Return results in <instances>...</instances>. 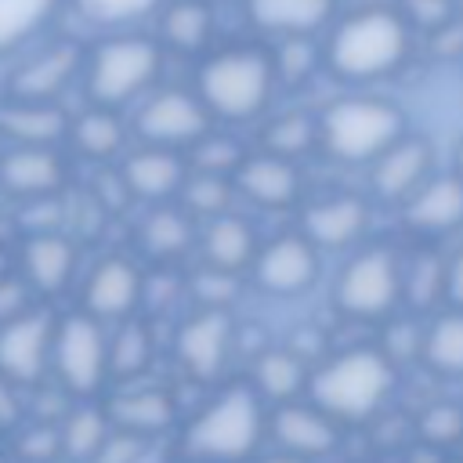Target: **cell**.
<instances>
[{"mask_svg": "<svg viewBox=\"0 0 463 463\" xmlns=\"http://www.w3.org/2000/svg\"><path fill=\"white\" fill-rule=\"evenodd\" d=\"M412 51V25L398 7H358L333 18L322 47L326 69L347 83H373L405 65Z\"/></svg>", "mask_w": 463, "mask_h": 463, "instance_id": "6da1fadb", "label": "cell"}, {"mask_svg": "<svg viewBox=\"0 0 463 463\" xmlns=\"http://www.w3.org/2000/svg\"><path fill=\"white\" fill-rule=\"evenodd\" d=\"M279 87L275 51L260 43H232L203 58L195 72V94L206 101L213 119L246 123L257 119Z\"/></svg>", "mask_w": 463, "mask_h": 463, "instance_id": "7a4b0ae2", "label": "cell"}, {"mask_svg": "<svg viewBox=\"0 0 463 463\" xmlns=\"http://www.w3.org/2000/svg\"><path fill=\"white\" fill-rule=\"evenodd\" d=\"M264 438L260 391L250 383L224 387L181 434V456L192 463H239Z\"/></svg>", "mask_w": 463, "mask_h": 463, "instance_id": "3957f363", "label": "cell"}, {"mask_svg": "<svg viewBox=\"0 0 463 463\" xmlns=\"http://www.w3.org/2000/svg\"><path fill=\"white\" fill-rule=\"evenodd\" d=\"M394 387V362L383 347H351L307 376V394L340 423H362L380 412Z\"/></svg>", "mask_w": 463, "mask_h": 463, "instance_id": "277c9868", "label": "cell"}, {"mask_svg": "<svg viewBox=\"0 0 463 463\" xmlns=\"http://www.w3.org/2000/svg\"><path fill=\"white\" fill-rule=\"evenodd\" d=\"M163 69V43L141 33H116L87 51L83 83L90 105L119 109L148 94Z\"/></svg>", "mask_w": 463, "mask_h": 463, "instance_id": "5b68a950", "label": "cell"}, {"mask_svg": "<svg viewBox=\"0 0 463 463\" xmlns=\"http://www.w3.org/2000/svg\"><path fill=\"white\" fill-rule=\"evenodd\" d=\"M405 134V116L394 101L351 94L318 116V145L340 163H373Z\"/></svg>", "mask_w": 463, "mask_h": 463, "instance_id": "8992f818", "label": "cell"}, {"mask_svg": "<svg viewBox=\"0 0 463 463\" xmlns=\"http://www.w3.org/2000/svg\"><path fill=\"white\" fill-rule=\"evenodd\" d=\"M51 362L58 373V383L69 394H94L109 376V340L90 311L65 315L54 326V347Z\"/></svg>", "mask_w": 463, "mask_h": 463, "instance_id": "52a82bcc", "label": "cell"}, {"mask_svg": "<svg viewBox=\"0 0 463 463\" xmlns=\"http://www.w3.org/2000/svg\"><path fill=\"white\" fill-rule=\"evenodd\" d=\"M398 297H402L398 260H394V253H387L380 246L351 257L333 289L336 311H344L351 318H383L394 311Z\"/></svg>", "mask_w": 463, "mask_h": 463, "instance_id": "ba28073f", "label": "cell"}, {"mask_svg": "<svg viewBox=\"0 0 463 463\" xmlns=\"http://www.w3.org/2000/svg\"><path fill=\"white\" fill-rule=\"evenodd\" d=\"M213 127V112L195 90L181 87H163L145 94L134 130L145 145H163V148H192L199 137H206Z\"/></svg>", "mask_w": 463, "mask_h": 463, "instance_id": "9c48e42d", "label": "cell"}, {"mask_svg": "<svg viewBox=\"0 0 463 463\" xmlns=\"http://www.w3.org/2000/svg\"><path fill=\"white\" fill-rule=\"evenodd\" d=\"M83 47L76 40H51L47 47L33 51L22 65L7 76V98H29V101H58L65 87L83 72Z\"/></svg>", "mask_w": 463, "mask_h": 463, "instance_id": "30bf717a", "label": "cell"}, {"mask_svg": "<svg viewBox=\"0 0 463 463\" xmlns=\"http://www.w3.org/2000/svg\"><path fill=\"white\" fill-rule=\"evenodd\" d=\"M54 322L47 311H25L0 326V373L14 383H36L51 362Z\"/></svg>", "mask_w": 463, "mask_h": 463, "instance_id": "8fae6325", "label": "cell"}, {"mask_svg": "<svg viewBox=\"0 0 463 463\" xmlns=\"http://www.w3.org/2000/svg\"><path fill=\"white\" fill-rule=\"evenodd\" d=\"M257 286L275 297H297L318 279V246L300 235H279L253 257Z\"/></svg>", "mask_w": 463, "mask_h": 463, "instance_id": "7c38bea8", "label": "cell"}, {"mask_svg": "<svg viewBox=\"0 0 463 463\" xmlns=\"http://www.w3.org/2000/svg\"><path fill=\"white\" fill-rule=\"evenodd\" d=\"M177 362L195 380H213L224 369V358L232 351V318L224 307H203L192 315L174 340Z\"/></svg>", "mask_w": 463, "mask_h": 463, "instance_id": "4fadbf2b", "label": "cell"}, {"mask_svg": "<svg viewBox=\"0 0 463 463\" xmlns=\"http://www.w3.org/2000/svg\"><path fill=\"white\" fill-rule=\"evenodd\" d=\"M65 184V163L54 145H14L0 156V188L14 199H51Z\"/></svg>", "mask_w": 463, "mask_h": 463, "instance_id": "5bb4252c", "label": "cell"}, {"mask_svg": "<svg viewBox=\"0 0 463 463\" xmlns=\"http://www.w3.org/2000/svg\"><path fill=\"white\" fill-rule=\"evenodd\" d=\"M430 166H434V148L427 137H409L402 134L387 152H380L373 159V188L380 199H409L427 177H430Z\"/></svg>", "mask_w": 463, "mask_h": 463, "instance_id": "9a60e30c", "label": "cell"}, {"mask_svg": "<svg viewBox=\"0 0 463 463\" xmlns=\"http://www.w3.org/2000/svg\"><path fill=\"white\" fill-rule=\"evenodd\" d=\"M119 177H123L130 195L159 203V199H170V195L181 192V184L188 177V159H181L177 148L145 145V148H137L123 159Z\"/></svg>", "mask_w": 463, "mask_h": 463, "instance_id": "2e32d148", "label": "cell"}, {"mask_svg": "<svg viewBox=\"0 0 463 463\" xmlns=\"http://www.w3.org/2000/svg\"><path fill=\"white\" fill-rule=\"evenodd\" d=\"M235 188L257 206L286 210L300 199V170L286 156L257 152V156H246L242 166L235 170Z\"/></svg>", "mask_w": 463, "mask_h": 463, "instance_id": "e0dca14e", "label": "cell"}, {"mask_svg": "<svg viewBox=\"0 0 463 463\" xmlns=\"http://www.w3.org/2000/svg\"><path fill=\"white\" fill-rule=\"evenodd\" d=\"M141 297H145V279L123 257H105L83 286V307L94 318H119L123 322L137 307Z\"/></svg>", "mask_w": 463, "mask_h": 463, "instance_id": "ac0fdd59", "label": "cell"}, {"mask_svg": "<svg viewBox=\"0 0 463 463\" xmlns=\"http://www.w3.org/2000/svg\"><path fill=\"white\" fill-rule=\"evenodd\" d=\"M340 420H333L326 409H318L315 402L311 405H300V402H282L271 416V434L275 441L286 449V452H297V456H326L336 449V430Z\"/></svg>", "mask_w": 463, "mask_h": 463, "instance_id": "d6986e66", "label": "cell"}, {"mask_svg": "<svg viewBox=\"0 0 463 463\" xmlns=\"http://www.w3.org/2000/svg\"><path fill=\"white\" fill-rule=\"evenodd\" d=\"M405 224L423 235H441L463 224V177L441 174L427 177L409 199H405Z\"/></svg>", "mask_w": 463, "mask_h": 463, "instance_id": "ffe728a7", "label": "cell"}, {"mask_svg": "<svg viewBox=\"0 0 463 463\" xmlns=\"http://www.w3.org/2000/svg\"><path fill=\"white\" fill-rule=\"evenodd\" d=\"M69 116L58 101L4 98L0 101V134L11 145H58L69 137Z\"/></svg>", "mask_w": 463, "mask_h": 463, "instance_id": "44dd1931", "label": "cell"}, {"mask_svg": "<svg viewBox=\"0 0 463 463\" xmlns=\"http://www.w3.org/2000/svg\"><path fill=\"white\" fill-rule=\"evenodd\" d=\"M336 0H246V18L275 36H315L333 25Z\"/></svg>", "mask_w": 463, "mask_h": 463, "instance_id": "7402d4cb", "label": "cell"}, {"mask_svg": "<svg viewBox=\"0 0 463 463\" xmlns=\"http://www.w3.org/2000/svg\"><path fill=\"white\" fill-rule=\"evenodd\" d=\"M369 224V206L358 195H333L322 203H311L300 217V232L315 246H351Z\"/></svg>", "mask_w": 463, "mask_h": 463, "instance_id": "603a6c76", "label": "cell"}, {"mask_svg": "<svg viewBox=\"0 0 463 463\" xmlns=\"http://www.w3.org/2000/svg\"><path fill=\"white\" fill-rule=\"evenodd\" d=\"M22 268L36 293H61L76 268V246L54 228L33 232L22 246Z\"/></svg>", "mask_w": 463, "mask_h": 463, "instance_id": "cb8c5ba5", "label": "cell"}, {"mask_svg": "<svg viewBox=\"0 0 463 463\" xmlns=\"http://www.w3.org/2000/svg\"><path fill=\"white\" fill-rule=\"evenodd\" d=\"M112 427H123V430H134L141 438H152L159 430H166L177 416V405L166 391H156V387H134V391H123L116 398H109L105 405Z\"/></svg>", "mask_w": 463, "mask_h": 463, "instance_id": "d4e9b609", "label": "cell"}, {"mask_svg": "<svg viewBox=\"0 0 463 463\" xmlns=\"http://www.w3.org/2000/svg\"><path fill=\"white\" fill-rule=\"evenodd\" d=\"M253 228L235 213H217L203 228V260L221 271H239L253 264Z\"/></svg>", "mask_w": 463, "mask_h": 463, "instance_id": "484cf974", "label": "cell"}, {"mask_svg": "<svg viewBox=\"0 0 463 463\" xmlns=\"http://www.w3.org/2000/svg\"><path fill=\"white\" fill-rule=\"evenodd\" d=\"M213 36V11L206 0H170L159 11V40L174 51L195 54Z\"/></svg>", "mask_w": 463, "mask_h": 463, "instance_id": "4316f807", "label": "cell"}, {"mask_svg": "<svg viewBox=\"0 0 463 463\" xmlns=\"http://www.w3.org/2000/svg\"><path fill=\"white\" fill-rule=\"evenodd\" d=\"M69 141L76 145L80 156L87 159H112L123 141H127V127L123 119L116 116V109H105V105H90L87 112H80L72 123H69Z\"/></svg>", "mask_w": 463, "mask_h": 463, "instance_id": "83f0119b", "label": "cell"}, {"mask_svg": "<svg viewBox=\"0 0 463 463\" xmlns=\"http://www.w3.org/2000/svg\"><path fill=\"white\" fill-rule=\"evenodd\" d=\"M253 383L264 398L271 402H293L304 387H307V365L300 362L297 351H286V347H271L257 358L253 365Z\"/></svg>", "mask_w": 463, "mask_h": 463, "instance_id": "f1b7e54d", "label": "cell"}, {"mask_svg": "<svg viewBox=\"0 0 463 463\" xmlns=\"http://www.w3.org/2000/svg\"><path fill=\"white\" fill-rule=\"evenodd\" d=\"M141 246L156 260H177L192 246V217L177 206H156L141 224Z\"/></svg>", "mask_w": 463, "mask_h": 463, "instance_id": "f546056e", "label": "cell"}, {"mask_svg": "<svg viewBox=\"0 0 463 463\" xmlns=\"http://www.w3.org/2000/svg\"><path fill=\"white\" fill-rule=\"evenodd\" d=\"M61 0H0V58L47 29Z\"/></svg>", "mask_w": 463, "mask_h": 463, "instance_id": "4dcf8cb0", "label": "cell"}, {"mask_svg": "<svg viewBox=\"0 0 463 463\" xmlns=\"http://www.w3.org/2000/svg\"><path fill=\"white\" fill-rule=\"evenodd\" d=\"M61 456L69 459H94V452L101 449V441L109 438L112 430V420L105 409H94V405H80L72 412H65L61 420Z\"/></svg>", "mask_w": 463, "mask_h": 463, "instance_id": "1f68e13d", "label": "cell"}, {"mask_svg": "<svg viewBox=\"0 0 463 463\" xmlns=\"http://www.w3.org/2000/svg\"><path fill=\"white\" fill-rule=\"evenodd\" d=\"M152 362V333L141 318L127 315L116 336L109 340V373L116 380H134Z\"/></svg>", "mask_w": 463, "mask_h": 463, "instance_id": "d6a6232c", "label": "cell"}, {"mask_svg": "<svg viewBox=\"0 0 463 463\" xmlns=\"http://www.w3.org/2000/svg\"><path fill=\"white\" fill-rule=\"evenodd\" d=\"M423 362L445 376H463V307L441 315L423 333Z\"/></svg>", "mask_w": 463, "mask_h": 463, "instance_id": "836d02e7", "label": "cell"}, {"mask_svg": "<svg viewBox=\"0 0 463 463\" xmlns=\"http://www.w3.org/2000/svg\"><path fill=\"white\" fill-rule=\"evenodd\" d=\"M232 192H235V177H228V174H206V170H192L184 177V184H181L184 210L188 213H199V217L228 213Z\"/></svg>", "mask_w": 463, "mask_h": 463, "instance_id": "e575fe53", "label": "cell"}, {"mask_svg": "<svg viewBox=\"0 0 463 463\" xmlns=\"http://www.w3.org/2000/svg\"><path fill=\"white\" fill-rule=\"evenodd\" d=\"M264 152L297 159L300 152H307L318 141V119L304 116V112H282L264 127Z\"/></svg>", "mask_w": 463, "mask_h": 463, "instance_id": "d590c367", "label": "cell"}, {"mask_svg": "<svg viewBox=\"0 0 463 463\" xmlns=\"http://www.w3.org/2000/svg\"><path fill=\"white\" fill-rule=\"evenodd\" d=\"M445 279H449V264L438 253H416L409 275H402V293L409 297L412 307H430L434 300L445 297Z\"/></svg>", "mask_w": 463, "mask_h": 463, "instance_id": "8d00e7d4", "label": "cell"}, {"mask_svg": "<svg viewBox=\"0 0 463 463\" xmlns=\"http://www.w3.org/2000/svg\"><path fill=\"white\" fill-rule=\"evenodd\" d=\"M80 18L90 22V25H101V29H123V25H134L141 22L145 14L159 11L166 0H72Z\"/></svg>", "mask_w": 463, "mask_h": 463, "instance_id": "74e56055", "label": "cell"}, {"mask_svg": "<svg viewBox=\"0 0 463 463\" xmlns=\"http://www.w3.org/2000/svg\"><path fill=\"white\" fill-rule=\"evenodd\" d=\"M318 65H326L322 51L311 43V36H282V43L275 47V72L279 83H304Z\"/></svg>", "mask_w": 463, "mask_h": 463, "instance_id": "f35d334b", "label": "cell"}, {"mask_svg": "<svg viewBox=\"0 0 463 463\" xmlns=\"http://www.w3.org/2000/svg\"><path fill=\"white\" fill-rule=\"evenodd\" d=\"M416 434H420V441H427L434 449H449V445L463 441V409L452 402L427 405L416 420Z\"/></svg>", "mask_w": 463, "mask_h": 463, "instance_id": "ab89813d", "label": "cell"}, {"mask_svg": "<svg viewBox=\"0 0 463 463\" xmlns=\"http://www.w3.org/2000/svg\"><path fill=\"white\" fill-rule=\"evenodd\" d=\"M242 159H246V152H242L239 141H232V137H213V130H210L206 137H199V141L192 145L188 166H192V170H206V174H228V177H235V170L242 166Z\"/></svg>", "mask_w": 463, "mask_h": 463, "instance_id": "60d3db41", "label": "cell"}, {"mask_svg": "<svg viewBox=\"0 0 463 463\" xmlns=\"http://www.w3.org/2000/svg\"><path fill=\"white\" fill-rule=\"evenodd\" d=\"M14 456L25 463H51L61 456V430L51 423H36L14 438Z\"/></svg>", "mask_w": 463, "mask_h": 463, "instance_id": "b9f144b4", "label": "cell"}, {"mask_svg": "<svg viewBox=\"0 0 463 463\" xmlns=\"http://www.w3.org/2000/svg\"><path fill=\"white\" fill-rule=\"evenodd\" d=\"M145 449H148V438H141L134 430H123V427H112L90 463H141Z\"/></svg>", "mask_w": 463, "mask_h": 463, "instance_id": "7bdbcfd3", "label": "cell"}, {"mask_svg": "<svg viewBox=\"0 0 463 463\" xmlns=\"http://www.w3.org/2000/svg\"><path fill=\"white\" fill-rule=\"evenodd\" d=\"M402 14L409 18V25H420L427 33H441L445 25L456 22V4L452 0H405Z\"/></svg>", "mask_w": 463, "mask_h": 463, "instance_id": "ee69618b", "label": "cell"}, {"mask_svg": "<svg viewBox=\"0 0 463 463\" xmlns=\"http://www.w3.org/2000/svg\"><path fill=\"white\" fill-rule=\"evenodd\" d=\"M192 286L203 307H228V300L235 297V271H221L206 264V271H199Z\"/></svg>", "mask_w": 463, "mask_h": 463, "instance_id": "f6af8a7d", "label": "cell"}, {"mask_svg": "<svg viewBox=\"0 0 463 463\" xmlns=\"http://www.w3.org/2000/svg\"><path fill=\"white\" fill-rule=\"evenodd\" d=\"M29 311V279H14L11 271L0 275V326Z\"/></svg>", "mask_w": 463, "mask_h": 463, "instance_id": "bcb514c9", "label": "cell"}, {"mask_svg": "<svg viewBox=\"0 0 463 463\" xmlns=\"http://www.w3.org/2000/svg\"><path fill=\"white\" fill-rule=\"evenodd\" d=\"M383 354L394 362V358H412V354H423V333L420 326L412 322H394L391 333H387V347Z\"/></svg>", "mask_w": 463, "mask_h": 463, "instance_id": "7dc6e473", "label": "cell"}, {"mask_svg": "<svg viewBox=\"0 0 463 463\" xmlns=\"http://www.w3.org/2000/svg\"><path fill=\"white\" fill-rule=\"evenodd\" d=\"M22 416V402H18V383L11 376L0 373V427H14Z\"/></svg>", "mask_w": 463, "mask_h": 463, "instance_id": "c3c4849f", "label": "cell"}, {"mask_svg": "<svg viewBox=\"0 0 463 463\" xmlns=\"http://www.w3.org/2000/svg\"><path fill=\"white\" fill-rule=\"evenodd\" d=\"M445 300L463 307V250L449 260V279H445Z\"/></svg>", "mask_w": 463, "mask_h": 463, "instance_id": "681fc988", "label": "cell"}, {"mask_svg": "<svg viewBox=\"0 0 463 463\" xmlns=\"http://www.w3.org/2000/svg\"><path fill=\"white\" fill-rule=\"evenodd\" d=\"M438 452H441V449H434V445H427V441H423V449H412L405 463H441V456H438Z\"/></svg>", "mask_w": 463, "mask_h": 463, "instance_id": "f907efd6", "label": "cell"}, {"mask_svg": "<svg viewBox=\"0 0 463 463\" xmlns=\"http://www.w3.org/2000/svg\"><path fill=\"white\" fill-rule=\"evenodd\" d=\"M264 463H311L307 456H297V452H286V456H271V459H264Z\"/></svg>", "mask_w": 463, "mask_h": 463, "instance_id": "816d5d0a", "label": "cell"}, {"mask_svg": "<svg viewBox=\"0 0 463 463\" xmlns=\"http://www.w3.org/2000/svg\"><path fill=\"white\" fill-rule=\"evenodd\" d=\"M456 174L463 177V141H459V152H456Z\"/></svg>", "mask_w": 463, "mask_h": 463, "instance_id": "f5cc1de1", "label": "cell"}, {"mask_svg": "<svg viewBox=\"0 0 463 463\" xmlns=\"http://www.w3.org/2000/svg\"><path fill=\"white\" fill-rule=\"evenodd\" d=\"M7 271V257H4V250H0V275Z\"/></svg>", "mask_w": 463, "mask_h": 463, "instance_id": "db71d44e", "label": "cell"}, {"mask_svg": "<svg viewBox=\"0 0 463 463\" xmlns=\"http://www.w3.org/2000/svg\"><path fill=\"white\" fill-rule=\"evenodd\" d=\"M0 463H4V459H0Z\"/></svg>", "mask_w": 463, "mask_h": 463, "instance_id": "11a10c76", "label": "cell"}]
</instances>
